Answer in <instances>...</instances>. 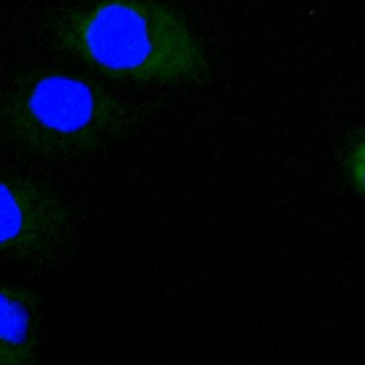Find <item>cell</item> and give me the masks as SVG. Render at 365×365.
<instances>
[{
  "mask_svg": "<svg viewBox=\"0 0 365 365\" xmlns=\"http://www.w3.org/2000/svg\"><path fill=\"white\" fill-rule=\"evenodd\" d=\"M54 43L100 74L135 83H195L205 51L185 20L157 0H97L51 24Z\"/></svg>",
  "mask_w": 365,
  "mask_h": 365,
  "instance_id": "1",
  "label": "cell"
},
{
  "mask_svg": "<svg viewBox=\"0 0 365 365\" xmlns=\"http://www.w3.org/2000/svg\"><path fill=\"white\" fill-rule=\"evenodd\" d=\"M135 124L130 106L70 71L30 70L0 86V143L31 155H86Z\"/></svg>",
  "mask_w": 365,
  "mask_h": 365,
  "instance_id": "2",
  "label": "cell"
},
{
  "mask_svg": "<svg viewBox=\"0 0 365 365\" xmlns=\"http://www.w3.org/2000/svg\"><path fill=\"white\" fill-rule=\"evenodd\" d=\"M73 238L61 195L30 177L0 174V254L24 262L60 258Z\"/></svg>",
  "mask_w": 365,
  "mask_h": 365,
  "instance_id": "3",
  "label": "cell"
},
{
  "mask_svg": "<svg viewBox=\"0 0 365 365\" xmlns=\"http://www.w3.org/2000/svg\"><path fill=\"white\" fill-rule=\"evenodd\" d=\"M40 297L0 281V365H38Z\"/></svg>",
  "mask_w": 365,
  "mask_h": 365,
  "instance_id": "4",
  "label": "cell"
},
{
  "mask_svg": "<svg viewBox=\"0 0 365 365\" xmlns=\"http://www.w3.org/2000/svg\"><path fill=\"white\" fill-rule=\"evenodd\" d=\"M345 165L351 184L362 197H365V134L351 145Z\"/></svg>",
  "mask_w": 365,
  "mask_h": 365,
  "instance_id": "5",
  "label": "cell"
}]
</instances>
